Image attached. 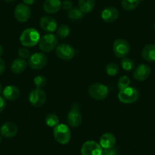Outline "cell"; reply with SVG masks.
Listing matches in <instances>:
<instances>
[{
	"mask_svg": "<svg viewBox=\"0 0 155 155\" xmlns=\"http://www.w3.org/2000/svg\"><path fill=\"white\" fill-rule=\"evenodd\" d=\"M41 36L34 28H28L20 36L21 44L25 47H33L39 43Z\"/></svg>",
	"mask_w": 155,
	"mask_h": 155,
	"instance_id": "1",
	"label": "cell"
},
{
	"mask_svg": "<svg viewBox=\"0 0 155 155\" xmlns=\"http://www.w3.org/2000/svg\"><path fill=\"white\" fill-rule=\"evenodd\" d=\"M54 138L59 144H66L69 142L71 137L70 129L65 124H59L53 129Z\"/></svg>",
	"mask_w": 155,
	"mask_h": 155,
	"instance_id": "2",
	"label": "cell"
},
{
	"mask_svg": "<svg viewBox=\"0 0 155 155\" xmlns=\"http://www.w3.org/2000/svg\"><path fill=\"white\" fill-rule=\"evenodd\" d=\"M39 48L46 53H50L58 46V38L52 34H45L39 41Z\"/></svg>",
	"mask_w": 155,
	"mask_h": 155,
	"instance_id": "3",
	"label": "cell"
},
{
	"mask_svg": "<svg viewBox=\"0 0 155 155\" xmlns=\"http://www.w3.org/2000/svg\"><path fill=\"white\" fill-rule=\"evenodd\" d=\"M139 97V92L136 88L132 87H128L123 90L120 91L118 94V98L123 104H129L136 102Z\"/></svg>",
	"mask_w": 155,
	"mask_h": 155,
	"instance_id": "4",
	"label": "cell"
},
{
	"mask_svg": "<svg viewBox=\"0 0 155 155\" xmlns=\"http://www.w3.org/2000/svg\"><path fill=\"white\" fill-rule=\"evenodd\" d=\"M109 88L101 83H94L89 87L88 94L92 98L97 101H102L108 97Z\"/></svg>",
	"mask_w": 155,
	"mask_h": 155,
	"instance_id": "5",
	"label": "cell"
},
{
	"mask_svg": "<svg viewBox=\"0 0 155 155\" xmlns=\"http://www.w3.org/2000/svg\"><path fill=\"white\" fill-rule=\"evenodd\" d=\"M67 122L71 128H77L81 125L82 116L80 111L79 105L78 104H74L71 106L67 116Z\"/></svg>",
	"mask_w": 155,
	"mask_h": 155,
	"instance_id": "6",
	"label": "cell"
},
{
	"mask_svg": "<svg viewBox=\"0 0 155 155\" xmlns=\"http://www.w3.org/2000/svg\"><path fill=\"white\" fill-rule=\"evenodd\" d=\"M113 49L116 57L124 58L130 52V45L126 40L119 38L116 39L113 43Z\"/></svg>",
	"mask_w": 155,
	"mask_h": 155,
	"instance_id": "7",
	"label": "cell"
},
{
	"mask_svg": "<svg viewBox=\"0 0 155 155\" xmlns=\"http://www.w3.org/2000/svg\"><path fill=\"white\" fill-rule=\"evenodd\" d=\"M47 62H48L47 56L44 53H34L30 56L28 59V64L30 67L35 70L44 68L47 65Z\"/></svg>",
	"mask_w": 155,
	"mask_h": 155,
	"instance_id": "8",
	"label": "cell"
},
{
	"mask_svg": "<svg viewBox=\"0 0 155 155\" xmlns=\"http://www.w3.org/2000/svg\"><path fill=\"white\" fill-rule=\"evenodd\" d=\"M56 53L62 60H71L75 54V50L71 46L67 44H61L56 48Z\"/></svg>",
	"mask_w": 155,
	"mask_h": 155,
	"instance_id": "9",
	"label": "cell"
},
{
	"mask_svg": "<svg viewBox=\"0 0 155 155\" xmlns=\"http://www.w3.org/2000/svg\"><path fill=\"white\" fill-rule=\"evenodd\" d=\"M29 101L34 107H40L44 105L47 101V94L41 89H34L29 94Z\"/></svg>",
	"mask_w": 155,
	"mask_h": 155,
	"instance_id": "10",
	"label": "cell"
},
{
	"mask_svg": "<svg viewBox=\"0 0 155 155\" xmlns=\"http://www.w3.org/2000/svg\"><path fill=\"white\" fill-rule=\"evenodd\" d=\"M31 8L26 4H18L15 8V18L21 23H25L29 20L31 17Z\"/></svg>",
	"mask_w": 155,
	"mask_h": 155,
	"instance_id": "11",
	"label": "cell"
},
{
	"mask_svg": "<svg viewBox=\"0 0 155 155\" xmlns=\"http://www.w3.org/2000/svg\"><path fill=\"white\" fill-rule=\"evenodd\" d=\"M82 155H101L103 152L101 144L94 141H87L84 143L81 147Z\"/></svg>",
	"mask_w": 155,
	"mask_h": 155,
	"instance_id": "12",
	"label": "cell"
},
{
	"mask_svg": "<svg viewBox=\"0 0 155 155\" xmlns=\"http://www.w3.org/2000/svg\"><path fill=\"white\" fill-rule=\"evenodd\" d=\"M150 71H151V69L148 65L146 64H141L137 66L134 71L133 77L137 81H143L149 77Z\"/></svg>",
	"mask_w": 155,
	"mask_h": 155,
	"instance_id": "13",
	"label": "cell"
},
{
	"mask_svg": "<svg viewBox=\"0 0 155 155\" xmlns=\"http://www.w3.org/2000/svg\"><path fill=\"white\" fill-rule=\"evenodd\" d=\"M18 133V127L15 123L11 122L5 123L0 128V134L5 138H11L15 136Z\"/></svg>",
	"mask_w": 155,
	"mask_h": 155,
	"instance_id": "14",
	"label": "cell"
},
{
	"mask_svg": "<svg viewBox=\"0 0 155 155\" xmlns=\"http://www.w3.org/2000/svg\"><path fill=\"white\" fill-rule=\"evenodd\" d=\"M40 26L47 32H53L57 29V23L53 18L50 16H44L40 20Z\"/></svg>",
	"mask_w": 155,
	"mask_h": 155,
	"instance_id": "15",
	"label": "cell"
},
{
	"mask_svg": "<svg viewBox=\"0 0 155 155\" xmlns=\"http://www.w3.org/2000/svg\"><path fill=\"white\" fill-rule=\"evenodd\" d=\"M119 11L114 7H109L103 10L101 12V18L103 20L107 23H112L117 20L119 18Z\"/></svg>",
	"mask_w": 155,
	"mask_h": 155,
	"instance_id": "16",
	"label": "cell"
},
{
	"mask_svg": "<svg viewBox=\"0 0 155 155\" xmlns=\"http://www.w3.org/2000/svg\"><path fill=\"white\" fill-rule=\"evenodd\" d=\"M62 8V2L60 0H45L44 3V9L49 14H54L58 12Z\"/></svg>",
	"mask_w": 155,
	"mask_h": 155,
	"instance_id": "17",
	"label": "cell"
},
{
	"mask_svg": "<svg viewBox=\"0 0 155 155\" xmlns=\"http://www.w3.org/2000/svg\"><path fill=\"white\" fill-rule=\"evenodd\" d=\"M2 95L3 97L8 101H15L20 96V91L16 86L8 85L3 89Z\"/></svg>",
	"mask_w": 155,
	"mask_h": 155,
	"instance_id": "18",
	"label": "cell"
},
{
	"mask_svg": "<svg viewBox=\"0 0 155 155\" xmlns=\"http://www.w3.org/2000/svg\"><path fill=\"white\" fill-rule=\"evenodd\" d=\"M116 142V138L113 134L107 132L104 134L100 138V144L104 149L111 148L114 147Z\"/></svg>",
	"mask_w": 155,
	"mask_h": 155,
	"instance_id": "19",
	"label": "cell"
},
{
	"mask_svg": "<svg viewBox=\"0 0 155 155\" xmlns=\"http://www.w3.org/2000/svg\"><path fill=\"white\" fill-rule=\"evenodd\" d=\"M141 56L147 62H154L155 44H150L146 45L141 51Z\"/></svg>",
	"mask_w": 155,
	"mask_h": 155,
	"instance_id": "20",
	"label": "cell"
},
{
	"mask_svg": "<svg viewBox=\"0 0 155 155\" xmlns=\"http://www.w3.org/2000/svg\"><path fill=\"white\" fill-rule=\"evenodd\" d=\"M27 67V62L24 59H16L12 62L11 65V70L12 72L20 74L23 72Z\"/></svg>",
	"mask_w": 155,
	"mask_h": 155,
	"instance_id": "21",
	"label": "cell"
},
{
	"mask_svg": "<svg viewBox=\"0 0 155 155\" xmlns=\"http://www.w3.org/2000/svg\"><path fill=\"white\" fill-rule=\"evenodd\" d=\"M95 6V0H78L79 9L84 14L90 13L93 11Z\"/></svg>",
	"mask_w": 155,
	"mask_h": 155,
	"instance_id": "22",
	"label": "cell"
},
{
	"mask_svg": "<svg viewBox=\"0 0 155 155\" xmlns=\"http://www.w3.org/2000/svg\"><path fill=\"white\" fill-rule=\"evenodd\" d=\"M141 2V0H122L121 4L124 9L131 11L137 8Z\"/></svg>",
	"mask_w": 155,
	"mask_h": 155,
	"instance_id": "23",
	"label": "cell"
},
{
	"mask_svg": "<svg viewBox=\"0 0 155 155\" xmlns=\"http://www.w3.org/2000/svg\"><path fill=\"white\" fill-rule=\"evenodd\" d=\"M84 16V13L78 8H72L68 12V17L71 21H78Z\"/></svg>",
	"mask_w": 155,
	"mask_h": 155,
	"instance_id": "24",
	"label": "cell"
},
{
	"mask_svg": "<svg viewBox=\"0 0 155 155\" xmlns=\"http://www.w3.org/2000/svg\"><path fill=\"white\" fill-rule=\"evenodd\" d=\"M45 123L49 127L54 128L57 125L59 124V119L56 114L53 113H49L45 119Z\"/></svg>",
	"mask_w": 155,
	"mask_h": 155,
	"instance_id": "25",
	"label": "cell"
},
{
	"mask_svg": "<svg viewBox=\"0 0 155 155\" xmlns=\"http://www.w3.org/2000/svg\"><path fill=\"white\" fill-rule=\"evenodd\" d=\"M121 66L125 71H130L135 67V62H133L132 59H131L130 58L124 57L123 58V59L121 60Z\"/></svg>",
	"mask_w": 155,
	"mask_h": 155,
	"instance_id": "26",
	"label": "cell"
},
{
	"mask_svg": "<svg viewBox=\"0 0 155 155\" xmlns=\"http://www.w3.org/2000/svg\"><path fill=\"white\" fill-rule=\"evenodd\" d=\"M70 34V28L67 25H62L59 26L56 30V35L59 38H65L68 37Z\"/></svg>",
	"mask_w": 155,
	"mask_h": 155,
	"instance_id": "27",
	"label": "cell"
},
{
	"mask_svg": "<svg viewBox=\"0 0 155 155\" xmlns=\"http://www.w3.org/2000/svg\"><path fill=\"white\" fill-rule=\"evenodd\" d=\"M119 70H120V68H119L118 65L114 63V62L109 63L106 66V72L110 76H114L117 74L119 72Z\"/></svg>",
	"mask_w": 155,
	"mask_h": 155,
	"instance_id": "28",
	"label": "cell"
},
{
	"mask_svg": "<svg viewBox=\"0 0 155 155\" xmlns=\"http://www.w3.org/2000/svg\"><path fill=\"white\" fill-rule=\"evenodd\" d=\"M131 81L129 79V78L128 76H122L118 81V84H117V87H118L119 90L121 91L125 88H127L130 85Z\"/></svg>",
	"mask_w": 155,
	"mask_h": 155,
	"instance_id": "29",
	"label": "cell"
},
{
	"mask_svg": "<svg viewBox=\"0 0 155 155\" xmlns=\"http://www.w3.org/2000/svg\"><path fill=\"white\" fill-rule=\"evenodd\" d=\"M47 82V80L45 76L44 75H37L34 78V83L37 88H43L46 86Z\"/></svg>",
	"mask_w": 155,
	"mask_h": 155,
	"instance_id": "30",
	"label": "cell"
},
{
	"mask_svg": "<svg viewBox=\"0 0 155 155\" xmlns=\"http://www.w3.org/2000/svg\"><path fill=\"white\" fill-rule=\"evenodd\" d=\"M18 55L21 59H28L31 56V52L27 48H21L18 50Z\"/></svg>",
	"mask_w": 155,
	"mask_h": 155,
	"instance_id": "31",
	"label": "cell"
},
{
	"mask_svg": "<svg viewBox=\"0 0 155 155\" xmlns=\"http://www.w3.org/2000/svg\"><path fill=\"white\" fill-rule=\"evenodd\" d=\"M118 149L116 147H111V148H106L103 150L101 155H118Z\"/></svg>",
	"mask_w": 155,
	"mask_h": 155,
	"instance_id": "32",
	"label": "cell"
},
{
	"mask_svg": "<svg viewBox=\"0 0 155 155\" xmlns=\"http://www.w3.org/2000/svg\"><path fill=\"white\" fill-rule=\"evenodd\" d=\"M62 8L69 11L70 9L72 8V2L70 0H65V1H64L62 3Z\"/></svg>",
	"mask_w": 155,
	"mask_h": 155,
	"instance_id": "33",
	"label": "cell"
},
{
	"mask_svg": "<svg viewBox=\"0 0 155 155\" xmlns=\"http://www.w3.org/2000/svg\"><path fill=\"white\" fill-rule=\"evenodd\" d=\"M6 107V102L5 101V98L0 96V113H2L5 110Z\"/></svg>",
	"mask_w": 155,
	"mask_h": 155,
	"instance_id": "34",
	"label": "cell"
},
{
	"mask_svg": "<svg viewBox=\"0 0 155 155\" xmlns=\"http://www.w3.org/2000/svg\"><path fill=\"white\" fill-rule=\"evenodd\" d=\"M5 61L0 58V75H1V74L4 72V71H5Z\"/></svg>",
	"mask_w": 155,
	"mask_h": 155,
	"instance_id": "35",
	"label": "cell"
},
{
	"mask_svg": "<svg viewBox=\"0 0 155 155\" xmlns=\"http://www.w3.org/2000/svg\"><path fill=\"white\" fill-rule=\"evenodd\" d=\"M36 0H23L24 3L26 4V5H33V4L35 2Z\"/></svg>",
	"mask_w": 155,
	"mask_h": 155,
	"instance_id": "36",
	"label": "cell"
},
{
	"mask_svg": "<svg viewBox=\"0 0 155 155\" xmlns=\"http://www.w3.org/2000/svg\"><path fill=\"white\" fill-rule=\"evenodd\" d=\"M2 54H3V48H2V46L0 45V56H2Z\"/></svg>",
	"mask_w": 155,
	"mask_h": 155,
	"instance_id": "37",
	"label": "cell"
},
{
	"mask_svg": "<svg viewBox=\"0 0 155 155\" xmlns=\"http://www.w3.org/2000/svg\"><path fill=\"white\" fill-rule=\"evenodd\" d=\"M2 91H3V88H2V84H0V94L2 93Z\"/></svg>",
	"mask_w": 155,
	"mask_h": 155,
	"instance_id": "38",
	"label": "cell"
},
{
	"mask_svg": "<svg viewBox=\"0 0 155 155\" xmlns=\"http://www.w3.org/2000/svg\"><path fill=\"white\" fill-rule=\"evenodd\" d=\"M5 1L7 2H14V1H15V0H5Z\"/></svg>",
	"mask_w": 155,
	"mask_h": 155,
	"instance_id": "39",
	"label": "cell"
},
{
	"mask_svg": "<svg viewBox=\"0 0 155 155\" xmlns=\"http://www.w3.org/2000/svg\"><path fill=\"white\" fill-rule=\"evenodd\" d=\"M2 135H0V143H1V141H2Z\"/></svg>",
	"mask_w": 155,
	"mask_h": 155,
	"instance_id": "40",
	"label": "cell"
},
{
	"mask_svg": "<svg viewBox=\"0 0 155 155\" xmlns=\"http://www.w3.org/2000/svg\"><path fill=\"white\" fill-rule=\"evenodd\" d=\"M154 31H155V23H154Z\"/></svg>",
	"mask_w": 155,
	"mask_h": 155,
	"instance_id": "41",
	"label": "cell"
},
{
	"mask_svg": "<svg viewBox=\"0 0 155 155\" xmlns=\"http://www.w3.org/2000/svg\"><path fill=\"white\" fill-rule=\"evenodd\" d=\"M141 1H142V0H141Z\"/></svg>",
	"mask_w": 155,
	"mask_h": 155,
	"instance_id": "42",
	"label": "cell"
}]
</instances>
